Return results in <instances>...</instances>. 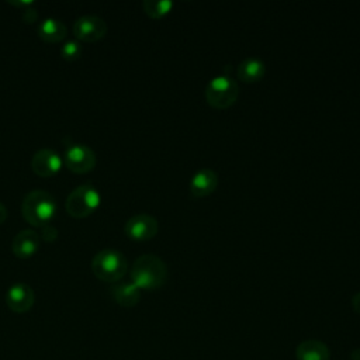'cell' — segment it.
Segmentation results:
<instances>
[{
  "instance_id": "1",
  "label": "cell",
  "mask_w": 360,
  "mask_h": 360,
  "mask_svg": "<svg viewBox=\"0 0 360 360\" xmlns=\"http://www.w3.org/2000/svg\"><path fill=\"white\" fill-rule=\"evenodd\" d=\"M131 281L139 290H153L165 284L167 267L162 257L153 253H145L135 259L131 267Z\"/></svg>"
},
{
  "instance_id": "2",
  "label": "cell",
  "mask_w": 360,
  "mask_h": 360,
  "mask_svg": "<svg viewBox=\"0 0 360 360\" xmlns=\"http://www.w3.org/2000/svg\"><path fill=\"white\" fill-rule=\"evenodd\" d=\"M56 200L45 190L28 191L21 202V214L24 219L30 225L38 228L49 225L56 214Z\"/></svg>"
},
{
  "instance_id": "3",
  "label": "cell",
  "mask_w": 360,
  "mask_h": 360,
  "mask_svg": "<svg viewBox=\"0 0 360 360\" xmlns=\"http://www.w3.org/2000/svg\"><path fill=\"white\" fill-rule=\"evenodd\" d=\"M128 269L127 257L115 249H103L91 260L93 274L107 283H117Z\"/></svg>"
},
{
  "instance_id": "4",
  "label": "cell",
  "mask_w": 360,
  "mask_h": 360,
  "mask_svg": "<svg viewBox=\"0 0 360 360\" xmlns=\"http://www.w3.org/2000/svg\"><path fill=\"white\" fill-rule=\"evenodd\" d=\"M101 197L98 190L91 184L77 186L66 198V211L73 218H86L100 205Z\"/></svg>"
},
{
  "instance_id": "5",
  "label": "cell",
  "mask_w": 360,
  "mask_h": 360,
  "mask_svg": "<svg viewBox=\"0 0 360 360\" xmlns=\"http://www.w3.org/2000/svg\"><path fill=\"white\" fill-rule=\"evenodd\" d=\"M239 94L238 83L229 75H217L205 86V98L208 104L217 108L232 105Z\"/></svg>"
},
{
  "instance_id": "6",
  "label": "cell",
  "mask_w": 360,
  "mask_h": 360,
  "mask_svg": "<svg viewBox=\"0 0 360 360\" xmlns=\"http://www.w3.org/2000/svg\"><path fill=\"white\" fill-rule=\"evenodd\" d=\"M66 167L77 174L89 173L94 169L97 158L91 148L84 143H72L65 150Z\"/></svg>"
},
{
  "instance_id": "7",
  "label": "cell",
  "mask_w": 360,
  "mask_h": 360,
  "mask_svg": "<svg viewBox=\"0 0 360 360\" xmlns=\"http://www.w3.org/2000/svg\"><path fill=\"white\" fill-rule=\"evenodd\" d=\"M73 34L79 41L97 42L107 34V22L97 15H82L73 24Z\"/></svg>"
},
{
  "instance_id": "8",
  "label": "cell",
  "mask_w": 360,
  "mask_h": 360,
  "mask_svg": "<svg viewBox=\"0 0 360 360\" xmlns=\"http://www.w3.org/2000/svg\"><path fill=\"white\" fill-rule=\"evenodd\" d=\"M158 219L145 212L132 215L124 226L127 236L134 240H148L158 233Z\"/></svg>"
},
{
  "instance_id": "9",
  "label": "cell",
  "mask_w": 360,
  "mask_h": 360,
  "mask_svg": "<svg viewBox=\"0 0 360 360\" xmlns=\"http://www.w3.org/2000/svg\"><path fill=\"white\" fill-rule=\"evenodd\" d=\"M62 167V158L58 152L49 148H42L32 155L31 169L39 177H51Z\"/></svg>"
},
{
  "instance_id": "10",
  "label": "cell",
  "mask_w": 360,
  "mask_h": 360,
  "mask_svg": "<svg viewBox=\"0 0 360 360\" xmlns=\"http://www.w3.org/2000/svg\"><path fill=\"white\" fill-rule=\"evenodd\" d=\"M34 302H35L34 290L24 283L13 284L7 290L6 304L15 314H22V312L30 311L32 308Z\"/></svg>"
},
{
  "instance_id": "11",
  "label": "cell",
  "mask_w": 360,
  "mask_h": 360,
  "mask_svg": "<svg viewBox=\"0 0 360 360\" xmlns=\"http://www.w3.org/2000/svg\"><path fill=\"white\" fill-rule=\"evenodd\" d=\"M39 245V233H37L34 229H22L14 236L11 242V250L18 259H30L38 252Z\"/></svg>"
},
{
  "instance_id": "12",
  "label": "cell",
  "mask_w": 360,
  "mask_h": 360,
  "mask_svg": "<svg viewBox=\"0 0 360 360\" xmlns=\"http://www.w3.org/2000/svg\"><path fill=\"white\" fill-rule=\"evenodd\" d=\"M218 184V176L212 169L201 167L190 179V193L194 197L211 194Z\"/></svg>"
},
{
  "instance_id": "13",
  "label": "cell",
  "mask_w": 360,
  "mask_h": 360,
  "mask_svg": "<svg viewBox=\"0 0 360 360\" xmlns=\"http://www.w3.org/2000/svg\"><path fill=\"white\" fill-rule=\"evenodd\" d=\"M111 295L121 307H134L141 300V290L132 281L115 283L111 287Z\"/></svg>"
},
{
  "instance_id": "14",
  "label": "cell",
  "mask_w": 360,
  "mask_h": 360,
  "mask_svg": "<svg viewBox=\"0 0 360 360\" xmlns=\"http://www.w3.org/2000/svg\"><path fill=\"white\" fill-rule=\"evenodd\" d=\"M297 360H329L328 346L321 340H304L295 349Z\"/></svg>"
},
{
  "instance_id": "15",
  "label": "cell",
  "mask_w": 360,
  "mask_h": 360,
  "mask_svg": "<svg viewBox=\"0 0 360 360\" xmlns=\"http://www.w3.org/2000/svg\"><path fill=\"white\" fill-rule=\"evenodd\" d=\"M38 35L48 44H56L66 37V27L60 20L48 17L39 22Z\"/></svg>"
},
{
  "instance_id": "16",
  "label": "cell",
  "mask_w": 360,
  "mask_h": 360,
  "mask_svg": "<svg viewBox=\"0 0 360 360\" xmlns=\"http://www.w3.org/2000/svg\"><path fill=\"white\" fill-rule=\"evenodd\" d=\"M266 73V63L257 56H248L238 65V76L243 82H256Z\"/></svg>"
},
{
  "instance_id": "17",
  "label": "cell",
  "mask_w": 360,
  "mask_h": 360,
  "mask_svg": "<svg viewBox=\"0 0 360 360\" xmlns=\"http://www.w3.org/2000/svg\"><path fill=\"white\" fill-rule=\"evenodd\" d=\"M173 7L172 0H143L142 8L152 18H160L166 15Z\"/></svg>"
},
{
  "instance_id": "18",
  "label": "cell",
  "mask_w": 360,
  "mask_h": 360,
  "mask_svg": "<svg viewBox=\"0 0 360 360\" xmlns=\"http://www.w3.org/2000/svg\"><path fill=\"white\" fill-rule=\"evenodd\" d=\"M60 55L68 62L77 60L80 58V55H82V45H80V42L76 41V39L65 41L62 48H60Z\"/></svg>"
},
{
  "instance_id": "19",
  "label": "cell",
  "mask_w": 360,
  "mask_h": 360,
  "mask_svg": "<svg viewBox=\"0 0 360 360\" xmlns=\"http://www.w3.org/2000/svg\"><path fill=\"white\" fill-rule=\"evenodd\" d=\"M39 236H42L46 242H52V240H55L58 238V229L53 225L49 224V225L42 228V233Z\"/></svg>"
},
{
  "instance_id": "20",
  "label": "cell",
  "mask_w": 360,
  "mask_h": 360,
  "mask_svg": "<svg viewBox=\"0 0 360 360\" xmlns=\"http://www.w3.org/2000/svg\"><path fill=\"white\" fill-rule=\"evenodd\" d=\"M22 18L25 22L31 24V22H35L37 18H38V11L35 8H31V7H27L22 10Z\"/></svg>"
},
{
  "instance_id": "21",
  "label": "cell",
  "mask_w": 360,
  "mask_h": 360,
  "mask_svg": "<svg viewBox=\"0 0 360 360\" xmlns=\"http://www.w3.org/2000/svg\"><path fill=\"white\" fill-rule=\"evenodd\" d=\"M352 307L353 309L360 314V291H357L353 297H352Z\"/></svg>"
},
{
  "instance_id": "22",
  "label": "cell",
  "mask_w": 360,
  "mask_h": 360,
  "mask_svg": "<svg viewBox=\"0 0 360 360\" xmlns=\"http://www.w3.org/2000/svg\"><path fill=\"white\" fill-rule=\"evenodd\" d=\"M6 218H7V208H6V205L0 201V225L6 221Z\"/></svg>"
},
{
  "instance_id": "23",
  "label": "cell",
  "mask_w": 360,
  "mask_h": 360,
  "mask_svg": "<svg viewBox=\"0 0 360 360\" xmlns=\"http://www.w3.org/2000/svg\"><path fill=\"white\" fill-rule=\"evenodd\" d=\"M10 4L13 6H17V7H31L34 4V1H8Z\"/></svg>"
}]
</instances>
